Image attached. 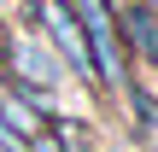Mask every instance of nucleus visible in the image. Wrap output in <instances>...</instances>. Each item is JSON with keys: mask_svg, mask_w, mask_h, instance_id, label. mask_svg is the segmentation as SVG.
Here are the masks:
<instances>
[{"mask_svg": "<svg viewBox=\"0 0 158 152\" xmlns=\"http://www.w3.org/2000/svg\"><path fill=\"white\" fill-rule=\"evenodd\" d=\"M111 18H117V35H123V47L129 53H141L147 64H158V12L147 0H117L111 6Z\"/></svg>", "mask_w": 158, "mask_h": 152, "instance_id": "nucleus-3", "label": "nucleus"}, {"mask_svg": "<svg viewBox=\"0 0 158 152\" xmlns=\"http://www.w3.org/2000/svg\"><path fill=\"white\" fill-rule=\"evenodd\" d=\"M64 6H70L82 41H88V53H94L100 82H106V88H129V47H123V35H117L111 6H106V0H64Z\"/></svg>", "mask_w": 158, "mask_h": 152, "instance_id": "nucleus-1", "label": "nucleus"}, {"mask_svg": "<svg viewBox=\"0 0 158 152\" xmlns=\"http://www.w3.org/2000/svg\"><path fill=\"white\" fill-rule=\"evenodd\" d=\"M35 18L53 29V47L64 53V64H70L76 76H88V82H100V70H94V53H88V41H82V29H76L70 6H64V0H35Z\"/></svg>", "mask_w": 158, "mask_h": 152, "instance_id": "nucleus-2", "label": "nucleus"}, {"mask_svg": "<svg viewBox=\"0 0 158 152\" xmlns=\"http://www.w3.org/2000/svg\"><path fill=\"white\" fill-rule=\"evenodd\" d=\"M53 141H59V152H94V135H88V123H53Z\"/></svg>", "mask_w": 158, "mask_h": 152, "instance_id": "nucleus-5", "label": "nucleus"}, {"mask_svg": "<svg viewBox=\"0 0 158 152\" xmlns=\"http://www.w3.org/2000/svg\"><path fill=\"white\" fill-rule=\"evenodd\" d=\"M12 70H18V82H12L18 94H35V82L47 88V82L59 76V70H53V47L35 41V35H18V41H12Z\"/></svg>", "mask_w": 158, "mask_h": 152, "instance_id": "nucleus-4", "label": "nucleus"}]
</instances>
